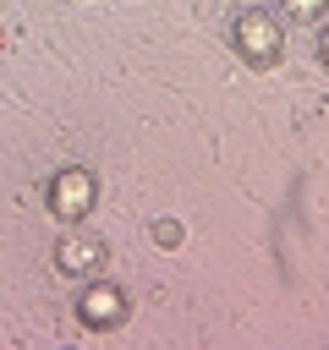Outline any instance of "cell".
I'll return each instance as SVG.
<instances>
[{
    "instance_id": "cell-1",
    "label": "cell",
    "mask_w": 329,
    "mask_h": 350,
    "mask_svg": "<svg viewBox=\"0 0 329 350\" xmlns=\"http://www.w3.org/2000/svg\"><path fill=\"white\" fill-rule=\"evenodd\" d=\"M230 44H236V49H241V60H252V66H274V60H280V49H285L280 22H274L269 11H258V5H247V11L230 22Z\"/></svg>"
},
{
    "instance_id": "cell-2",
    "label": "cell",
    "mask_w": 329,
    "mask_h": 350,
    "mask_svg": "<svg viewBox=\"0 0 329 350\" xmlns=\"http://www.w3.org/2000/svg\"><path fill=\"white\" fill-rule=\"evenodd\" d=\"M93 197H99V186H93L88 170H60L55 186H49V208H55L60 219H82V213L93 208Z\"/></svg>"
},
{
    "instance_id": "cell-3",
    "label": "cell",
    "mask_w": 329,
    "mask_h": 350,
    "mask_svg": "<svg viewBox=\"0 0 329 350\" xmlns=\"http://www.w3.org/2000/svg\"><path fill=\"white\" fill-rule=\"evenodd\" d=\"M99 262H104V241H99V235L66 230V235L55 241V268H60V273H99Z\"/></svg>"
},
{
    "instance_id": "cell-4",
    "label": "cell",
    "mask_w": 329,
    "mask_h": 350,
    "mask_svg": "<svg viewBox=\"0 0 329 350\" xmlns=\"http://www.w3.org/2000/svg\"><path fill=\"white\" fill-rule=\"evenodd\" d=\"M77 312H82V323H93V328H115V323L126 317V295H121L115 284H93V290L77 301Z\"/></svg>"
},
{
    "instance_id": "cell-5",
    "label": "cell",
    "mask_w": 329,
    "mask_h": 350,
    "mask_svg": "<svg viewBox=\"0 0 329 350\" xmlns=\"http://www.w3.org/2000/svg\"><path fill=\"white\" fill-rule=\"evenodd\" d=\"M329 0H280V16L285 22H318Z\"/></svg>"
},
{
    "instance_id": "cell-6",
    "label": "cell",
    "mask_w": 329,
    "mask_h": 350,
    "mask_svg": "<svg viewBox=\"0 0 329 350\" xmlns=\"http://www.w3.org/2000/svg\"><path fill=\"white\" fill-rule=\"evenodd\" d=\"M318 66H324V71H329V27H324V33H318Z\"/></svg>"
}]
</instances>
